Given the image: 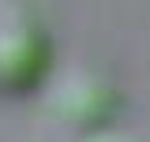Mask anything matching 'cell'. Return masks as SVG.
Returning a JSON list of instances; mask_svg holds the SVG:
<instances>
[{
    "mask_svg": "<svg viewBox=\"0 0 150 142\" xmlns=\"http://www.w3.org/2000/svg\"><path fill=\"white\" fill-rule=\"evenodd\" d=\"M90 142H116V138H90Z\"/></svg>",
    "mask_w": 150,
    "mask_h": 142,
    "instance_id": "cell-1",
    "label": "cell"
}]
</instances>
